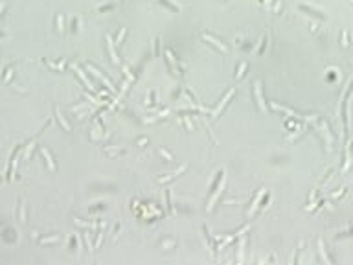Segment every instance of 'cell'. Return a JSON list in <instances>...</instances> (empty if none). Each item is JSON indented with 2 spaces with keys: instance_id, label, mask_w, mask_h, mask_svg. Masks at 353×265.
Returning <instances> with one entry per match:
<instances>
[{
  "instance_id": "obj_5",
  "label": "cell",
  "mask_w": 353,
  "mask_h": 265,
  "mask_svg": "<svg viewBox=\"0 0 353 265\" xmlns=\"http://www.w3.org/2000/svg\"><path fill=\"white\" fill-rule=\"evenodd\" d=\"M107 42H109L107 46H109V54H111V59H112V63H114V64H118V61H120V59H118L116 52H114V44H112V39H111V35H107Z\"/></svg>"
},
{
  "instance_id": "obj_13",
  "label": "cell",
  "mask_w": 353,
  "mask_h": 265,
  "mask_svg": "<svg viewBox=\"0 0 353 265\" xmlns=\"http://www.w3.org/2000/svg\"><path fill=\"white\" fill-rule=\"evenodd\" d=\"M54 241H59V236H54V238H46V239H42V243H54Z\"/></svg>"
},
{
  "instance_id": "obj_1",
  "label": "cell",
  "mask_w": 353,
  "mask_h": 265,
  "mask_svg": "<svg viewBox=\"0 0 353 265\" xmlns=\"http://www.w3.org/2000/svg\"><path fill=\"white\" fill-rule=\"evenodd\" d=\"M87 68H88V70H90V72H92V74H94V76H96V78H99V79H101V81L105 83V85H107V88H111V90H114V87H112V83L109 81V79H107V78H105V76H103V74H101V72H99V70H96V68H94V66H92V64H88V66H87Z\"/></svg>"
},
{
  "instance_id": "obj_9",
  "label": "cell",
  "mask_w": 353,
  "mask_h": 265,
  "mask_svg": "<svg viewBox=\"0 0 353 265\" xmlns=\"http://www.w3.org/2000/svg\"><path fill=\"white\" fill-rule=\"evenodd\" d=\"M304 11H307V13H311V15H314V17H318V19H326V15L324 13H320V11H316V9H311V7H307V6H300Z\"/></svg>"
},
{
  "instance_id": "obj_14",
  "label": "cell",
  "mask_w": 353,
  "mask_h": 265,
  "mask_svg": "<svg viewBox=\"0 0 353 265\" xmlns=\"http://www.w3.org/2000/svg\"><path fill=\"white\" fill-rule=\"evenodd\" d=\"M342 46H348V33L344 31V35H342Z\"/></svg>"
},
{
  "instance_id": "obj_12",
  "label": "cell",
  "mask_w": 353,
  "mask_h": 265,
  "mask_svg": "<svg viewBox=\"0 0 353 265\" xmlns=\"http://www.w3.org/2000/svg\"><path fill=\"white\" fill-rule=\"evenodd\" d=\"M247 70V63H243L241 66H239V70H237V78H243V72Z\"/></svg>"
},
{
  "instance_id": "obj_15",
  "label": "cell",
  "mask_w": 353,
  "mask_h": 265,
  "mask_svg": "<svg viewBox=\"0 0 353 265\" xmlns=\"http://www.w3.org/2000/svg\"><path fill=\"white\" fill-rule=\"evenodd\" d=\"M160 153H162V155H164L166 159H171V155H169V153H166V151H162V149H160Z\"/></svg>"
},
{
  "instance_id": "obj_3",
  "label": "cell",
  "mask_w": 353,
  "mask_h": 265,
  "mask_svg": "<svg viewBox=\"0 0 353 265\" xmlns=\"http://www.w3.org/2000/svg\"><path fill=\"white\" fill-rule=\"evenodd\" d=\"M232 96H234V88H232V90H230V92H228V94L224 96V100H223V102L219 103V105H217V109H215V111H214V112H212V116H214V118H215V116H219V112H221V111L224 109V105H226V102H228V100H230Z\"/></svg>"
},
{
  "instance_id": "obj_8",
  "label": "cell",
  "mask_w": 353,
  "mask_h": 265,
  "mask_svg": "<svg viewBox=\"0 0 353 265\" xmlns=\"http://www.w3.org/2000/svg\"><path fill=\"white\" fill-rule=\"evenodd\" d=\"M76 72H78V76H79V78H81V81L85 83V85H87V87H88V88H90V90H94V85H92V83L88 81V78H87V76H85V74H83V72H81V70H79L78 66H76Z\"/></svg>"
},
{
  "instance_id": "obj_6",
  "label": "cell",
  "mask_w": 353,
  "mask_h": 265,
  "mask_svg": "<svg viewBox=\"0 0 353 265\" xmlns=\"http://www.w3.org/2000/svg\"><path fill=\"white\" fill-rule=\"evenodd\" d=\"M224 181H226V179H224V175H223V181H221V186H219V190H217V193H215V195H214V197H212V199H210V203H208V208H206L208 212H212V208H214V203H215V199H217V197H219V193L223 192V188H224Z\"/></svg>"
},
{
  "instance_id": "obj_4",
  "label": "cell",
  "mask_w": 353,
  "mask_h": 265,
  "mask_svg": "<svg viewBox=\"0 0 353 265\" xmlns=\"http://www.w3.org/2000/svg\"><path fill=\"white\" fill-rule=\"evenodd\" d=\"M202 39H204V41H208V42H212V44H214L215 48H219V50H223V52H228V48H226V46H224L223 42H219V41H217V39H214L212 35H202Z\"/></svg>"
},
{
  "instance_id": "obj_11",
  "label": "cell",
  "mask_w": 353,
  "mask_h": 265,
  "mask_svg": "<svg viewBox=\"0 0 353 265\" xmlns=\"http://www.w3.org/2000/svg\"><path fill=\"white\" fill-rule=\"evenodd\" d=\"M125 35H127V30H121V33L118 35V39H116V44H118V46L121 44V41H123V39H125Z\"/></svg>"
},
{
  "instance_id": "obj_7",
  "label": "cell",
  "mask_w": 353,
  "mask_h": 265,
  "mask_svg": "<svg viewBox=\"0 0 353 265\" xmlns=\"http://www.w3.org/2000/svg\"><path fill=\"white\" fill-rule=\"evenodd\" d=\"M40 153H42V157L46 159V162H48V168H50V169H55V164H54V159H52V155L48 153V149H44V147H42V149H40Z\"/></svg>"
},
{
  "instance_id": "obj_2",
  "label": "cell",
  "mask_w": 353,
  "mask_h": 265,
  "mask_svg": "<svg viewBox=\"0 0 353 265\" xmlns=\"http://www.w3.org/2000/svg\"><path fill=\"white\" fill-rule=\"evenodd\" d=\"M254 92H256V100H257L259 111H265V102H263V98H261V85H259V81L254 83Z\"/></svg>"
},
{
  "instance_id": "obj_16",
  "label": "cell",
  "mask_w": 353,
  "mask_h": 265,
  "mask_svg": "<svg viewBox=\"0 0 353 265\" xmlns=\"http://www.w3.org/2000/svg\"><path fill=\"white\" fill-rule=\"evenodd\" d=\"M265 4H271V0H265Z\"/></svg>"
},
{
  "instance_id": "obj_10",
  "label": "cell",
  "mask_w": 353,
  "mask_h": 265,
  "mask_svg": "<svg viewBox=\"0 0 353 265\" xmlns=\"http://www.w3.org/2000/svg\"><path fill=\"white\" fill-rule=\"evenodd\" d=\"M57 120L61 122V125H63V129H64V131H68V129H70V125H68V123H66V120L61 116V112H57Z\"/></svg>"
}]
</instances>
